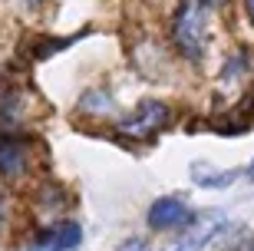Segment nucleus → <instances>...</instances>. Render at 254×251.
<instances>
[{"instance_id": "obj_1", "label": "nucleus", "mask_w": 254, "mask_h": 251, "mask_svg": "<svg viewBox=\"0 0 254 251\" xmlns=\"http://www.w3.org/2000/svg\"><path fill=\"white\" fill-rule=\"evenodd\" d=\"M208 10L198 3V0H185L175 13V23H172V37H175V47L185 60H201L205 53V30H208Z\"/></svg>"}, {"instance_id": "obj_2", "label": "nucleus", "mask_w": 254, "mask_h": 251, "mask_svg": "<svg viewBox=\"0 0 254 251\" xmlns=\"http://www.w3.org/2000/svg\"><path fill=\"white\" fill-rule=\"evenodd\" d=\"M169 119H172V109L162 99H142L129 119H123L116 126V132L126 142H149L169 126Z\"/></svg>"}, {"instance_id": "obj_3", "label": "nucleus", "mask_w": 254, "mask_h": 251, "mask_svg": "<svg viewBox=\"0 0 254 251\" xmlns=\"http://www.w3.org/2000/svg\"><path fill=\"white\" fill-rule=\"evenodd\" d=\"M27 156H30V142L20 132H0V175L17 178L27 168Z\"/></svg>"}, {"instance_id": "obj_4", "label": "nucleus", "mask_w": 254, "mask_h": 251, "mask_svg": "<svg viewBox=\"0 0 254 251\" xmlns=\"http://www.w3.org/2000/svg\"><path fill=\"white\" fill-rule=\"evenodd\" d=\"M79 242H83V228L76 222H53L50 228H43L37 235L33 248L37 251H73V248H79Z\"/></svg>"}, {"instance_id": "obj_5", "label": "nucleus", "mask_w": 254, "mask_h": 251, "mask_svg": "<svg viewBox=\"0 0 254 251\" xmlns=\"http://www.w3.org/2000/svg\"><path fill=\"white\" fill-rule=\"evenodd\" d=\"M191 222V212L179 198H155L149 208V228L155 232H169V228H182Z\"/></svg>"}, {"instance_id": "obj_6", "label": "nucleus", "mask_w": 254, "mask_h": 251, "mask_svg": "<svg viewBox=\"0 0 254 251\" xmlns=\"http://www.w3.org/2000/svg\"><path fill=\"white\" fill-rule=\"evenodd\" d=\"M228 228H231V225H228L221 215H215V218H211V222H205L201 228H195V232H185V238H182V242H175L172 248H165V251H201L208 242H215L218 235L228 232Z\"/></svg>"}, {"instance_id": "obj_7", "label": "nucleus", "mask_w": 254, "mask_h": 251, "mask_svg": "<svg viewBox=\"0 0 254 251\" xmlns=\"http://www.w3.org/2000/svg\"><path fill=\"white\" fill-rule=\"evenodd\" d=\"M251 122H254V86L248 89V96L241 99V106L221 122V129H225V132H248V129H251Z\"/></svg>"}, {"instance_id": "obj_8", "label": "nucleus", "mask_w": 254, "mask_h": 251, "mask_svg": "<svg viewBox=\"0 0 254 251\" xmlns=\"http://www.w3.org/2000/svg\"><path fill=\"white\" fill-rule=\"evenodd\" d=\"M191 175H195V182L201 188H225L238 178V172H215V168L208 172L205 162H195V166H191Z\"/></svg>"}, {"instance_id": "obj_9", "label": "nucleus", "mask_w": 254, "mask_h": 251, "mask_svg": "<svg viewBox=\"0 0 254 251\" xmlns=\"http://www.w3.org/2000/svg\"><path fill=\"white\" fill-rule=\"evenodd\" d=\"M60 202H63V188L50 182V185L43 188V195H40V208H43V212H50V208H63Z\"/></svg>"}, {"instance_id": "obj_10", "label": "nucleus", "mask_w": 254, "mask_h": 251, "mask_svg": "<svg viewBox=\"0 0 254 251\" xmlns=\"http://www.w3.org/2000/svg\"><path fill=\"white\" fill-rule=\"evenodd\" d=\"M79 109H93V112H109L113 109V102L106 93H86V99L79 102Z\"/></svg>"}, {"instance_id": "obj_11", "label": "nucleus", "mask_w": 254, "mask_h": 251, "mask_svg": "<svg viewBox=\"0 0 254 251\" xmlns=\"http://www.w3.org/2000/svg\"><path fill=\"white\" fill-rule=\"evenodd\" d=\"M119 251H149V242H145V238H129Z\"/></svg>"}, {"instance_id": "obj_12", "label": "nucleus", "mask_w": 254, "mask_h": 251, "mask_svg": "<svg viewBox=\"0 0 254 251\" xmlns=\"http://www.w3.org/2000/svg\"><path fill=\"white\" fill-rule=\"evenodd\" d=\"M198 3H201L205 10H218V7H225L228 0H198Z\"/></svg>"}, {"instance_id": "obj_13", "label": "nucleus", "mask_w": 254, "mask_h": 251, "mask_svg": "<svg viewBox=\"0 0 254 251\" xmlns=\"http://www.w3.org/2000/svg\"><path fill=\"white\" fill-rule=\"evenodd\" d=\"M7 225V198H3V192H0V228Z\"/></svg>"}, {"instance_id": "obj_14", "label": "nucleus", "mask_w": 254, "mask_h": 251, "mask_svg": "<svg viewBox=\"0 0 254 251\" xmlns=\"http://www.w3.org/2000/svg\"><path fill=\"white\" fill-rule=\"evenodd\" d=\"M20 3H23V7H30V10H33V7H40L43 0H20Z\"/></svg>"}, {"instance_id": "obj_15", "label": "nucleus", "mask_w": 254, "mask_h": 251, "mask_svg": "<svg viewBox=\"0 0 254 251\" xmlns=\"http://www.w3.org/2000/svg\"><path fill=\"white\" fill-rule=\"evenodd\" d=\"M248 3V13H251V20H254V0H245Z\"/></svg>"}, {"instance_id": "obj_16", "label": "nucleus", "mask_w": 254, "mask_h": 251, "mask_svg": "<svg viewBox=\"0 0 254 251\" xmlns=\"http://www.w3.org/2000/svg\"><path fill=\"white\" fill-rule=\"evenodd\" d=\"M248 175H251V178H254V162H251V168H248Z\"/></svg>"}, {"instance_id": "obj_17", "label": "nucleus", "mask_w": 254, "mask_h": 251, "mask_svg": "<svg viewBox=\"0 0 254 251\" xmlns=\"http://www.w3.org/2000/svg\"><path fill=\"white\" fill-rule=\"evenodd\" d=\"M251 251H254V248H251Z\"/></svg>"}]
</instances>
